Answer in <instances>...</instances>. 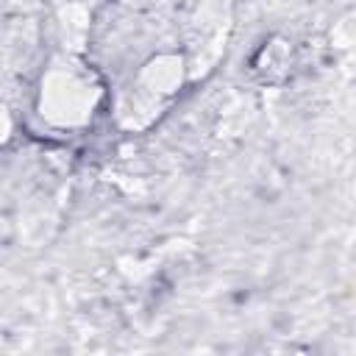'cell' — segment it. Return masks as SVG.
<instances>
[{
  "instance_id": "cell-3",
  "label": "cell",
  "mask_w": 356,
  "mask_h": 356,
  "mask_svg": "<svg viewBox=\"0 0 356 356\" xmlns=\"http://www.w3.org/2000/svg\"><path fill=\"white\" fill-rule=\"evenodd\" d=\"M292 64H295V47L286 36L281 33H273L267 39L259 42V47L250 53V72L261 81V83H284L292 72Z\"/></svg>"
},
{
  "instance_id": "cell-1",
  "label": "cell",
  "mask_w": 356,
  "mask_h": 356,
  "mask_svg": "<svg viewBox=\"0 0 356 356\" xmlns=\"http://www.w3.org/2000/svg\"><path fill=\"white\" fill-rule=\"evenodd\" d=\"M108 100L106 81L83 53L56 50L36 81L33 111L56 131H83L89 128Z\"/></svg>"
},
{
  "instance_id": "cell-5",
  "label": "cell",
  "mask_w": 356,
  "mask_h": 356,
  "mask_svg": "<svg viewBox=\"0 0 356 356\" xmlns=\"http://www.w3.org/2000/svg\"><path fill=\"white\" fill-rule=\"evenodd\" d=\"M58 31H61V50L83 53L89 31H92V11L78 0L61 6L58 8Z\"/></svg>"
},
{
  "instance_id": "cell-6",
  "label": "cell",
  "mask_w": 356,
  "mask_h": 356,
  "mask_svg": "<svg viewBox=\"0 0 356 356\" xmlns=\"http://www.w3.org/2000/svg\"><path fill=\"white\" fill-rule=\"evenodd\" d=\"M14 131H17V120H14V114L8 111V106L0 103V147L14 139Z\"/></svg>"
},
{
  "instance_id": "cell-4",
  "label": "cell",
  "mask_w": 356,
  "mask_h": 356,
  "mask_svg": "<svg viewBox=\"0 0 356 356\" xmlns=\"http://www.w3.org/2000/svg\"><path fill=\"white\" fill-rule=\"evenodd\" d=\"M164 108H167V103H161V100H156V97L139 92L134 83H128V86L120 92L117 103H114L117 122H120L125 131H145V128H150V125L161 117Z\"/></svg>"
},
{
  "instance_id": "cell-2",
  "label": "cell",
  "mask_w": 356,
  "mask_h": 356,
  "mask_svg": "<svg viewBox=\"0 0 356 356\" xmlns=\"http://www.w3.org/2000/svg\"><path fill=\"white\" fill-rule=\"evenodd\" d=\"M189 58L184 50H159L153 56H147L136 75H134V86L161 103H170L189 81Z\"/></svg>"
}]
</instances>
